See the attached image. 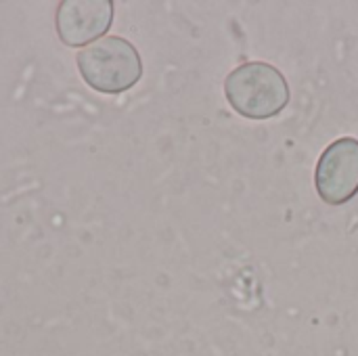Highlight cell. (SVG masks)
<instances>
[{
	"label": "cell",
	"instance_id": "obj_3",
	"mask_svg": "<svg viewBox=\"0 0 358 356\" xmlns=\"http://www.w3.org/2000/svg\"><path fill=\"white\" fill-rule=\"evenodd\" d=\"M315 187L327 206H344L358 193V138L342 136L317 162Z\"/></svg>",
	"mask_w": 358,
	"mask_h": 356
},
{
	"label": "cell",
	"instance_id": "obj_1",
	"mask_svg": "<svg viewBox=\"0 0 358 356\" xmlns=\"http://www.w3.org/2000/svg\"><path fill=\"white\" fill-rule=\"evenodd\" d=\"M229 105L248 120H271L289 103V84L271 63L248 61L235 67L224 80Z\"/></svg>",
	"mask_w": 358,
	"mask_h": 356
},
{
	"label": "cell",
	"instance_id": "obj_4",
	"mask_svg": "<svg viewBox=\"0 0 358 356\" xmlns=\"http://www.w3.org/2000/svg\"><path fill=\"white\" fill-rule=\"evenodd\" d=\"M111 0H63L55 13V29L59 40L71 48H84L109 31L113 23Z\"/></svg>",
	"mask_w": 358,
	"mask_h": 356
},
{
	"label": "cell",
	"instance_id": "obj_2",
	"mask_svg": "<svg viewBox=\"0 0 358 356\" xmlns=\"http://www.w3.org/2000/svg\"><path fill=\"white\" fill-rule=\"evenodd\" d=\"M76 63L82 80L103 94H122L143 78L141 55L136 46L122 36H105L84 46Z\"/></svg>",
	"mask_w": 358,
	"mask_h": 356
}]
</instances>
